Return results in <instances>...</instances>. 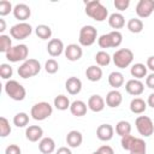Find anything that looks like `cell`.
Returning a JSON list of instances; mask_svg holds the SVG:
<instances>
[{
	"label": "cell",
	"mask_w": 154,
	"mask_h": 154,
	"mask_svg": "<svg viewBox=\"0 0 154 154\" xmlns=\"http://www.w3.org/2000/svg\"><path fill=\"white\" fill-rule=\"evenodd\" d=\"M84 11L88 17H90L91 19H94L96 22H103V20L108 19V10L99 0L87 1Z\"/></svg>",
	"instance_id": "1"
},
{
	"label": "cell",
	"mask_w": 154,
	"mask_h": 154,
	"mask_svg": "<svg viewBox=\"0 0 154 154\" xmlns=\"http://www.w3.org/2000/svg\"><path fill=\"white\" fill-rule=\"evenodd\" d=\"M123 42V35L119 30L109 31L108 34H103L97 38V45L100 48H117Z\"/></svg>",
	"instance_id": "2"
},
{
	"label": "cell",
	"mask_w": 154,
	"mask_h": 154,
	"mask_svg": "<svg viewBox=\"0 0 154 154\" xmlns=\"http://www.w3.org/2000/svg\"><path fill=\"white\" fill-rule=\"evenodd\" d=\"M5 93L6 95L14 100V101H22L25 99L26 96V90L25 88L17 81L14 79H8L6 83H5Z\"/></svg>",
	"instance_id": "3"
},
{
	"label": "cell",
	"mask_w": 154,
	"mask_h": 154,
	"mask_svg": "<svg viewBox=\"0 0 154 154\" xmlns=\"http://www.w3.org/2000/svg\"><path fill=\"white\" fill-rule=\"evenodd\" d=\"M40 71H41V64L36 59H26L18 67V75L24 79L35 77L36 75H38Z\"/></svg>",
	"instance_id": "4"
},
{
	"label": "cell",
	"mask_w": 154,
	"mask_h": 154,
	"mask_svg": "<svg viewBox=\"0 0 154 154\" xmlns=\"http://www.w3.org/2000/svg\"><path fill=\"white\" fill-rule=\"evenodd\" d=\"M112 60L117 67L125 69L131 65L134 60V52L129 48H120L114 52V54L112 55Z\"/></svg>",
	"instance_id": "5"
},
{
	"label": "cell",
	"mask_w": 154,
	"mask_h": 154,
	"mask_svg": "<svg viewBox=\"0 0 154 154\" xmlns=\"http://www.w3.org/2000/svg\"><path fill=\"white\" fill-rule=\"evenodd\" d=\"M52 113H53V107L46 101H41V102L35 103L30 109L31 118L35 120H38V122L49 118L52 116Z\"/></svg>",
	"instance_id": "6"
},
{
	"label": "cell",
	"mask_w": 154,
	"mask_h": 154,
	"mask_svg": "<svg viewBox=\"0 0 154 154\" xmlns=\"http://www.w3.org/2000/svg\"><path fill=\"white\" fill-rule=\"evenodd\" d=\"M29 48L24 43H19L16 46H12L11 49L5 54L6 59L10 63H18V61H25L28 59Z\"/></svg>",
	"instance_id": "7"
},
{
	"label": "cell",
	"mask_w": 154,
	"mask_h": 154,
	"mask_svg": "<svg viewBox=\"0 0 154 154\" xmlns=\"http://www.w3.org/2000/svg\"><path fill=\"white\" fill-rule=\"evenodd\" d=\"M97 38V30L93 25H84L79 30L78 42L83 47H89L95 43Z\"/></svg>",
	"instance_id": "8"
},
{
	"label": "cell",
	"mask_w": 154,
	"mask_h": 154,
	"mask_svg": "<svg viewBox=\"0 0 154 154\" xmlns=\"http://www.w3.org/2000/svg\"><path fill=\"white\" fill-rule=\"evenodd\" d=\"M32 32V26L26 22H19L11 26L10 35L14 40H25L28 38Z\"/></svg>",
	"instance_id": "9"
},
{
	"label": "cell",
	"mask_w": 154,
	"mask_h": 154,
	"mask_svg": "<svg viewBox=\"0 0 154 154\" xmlns=\"http://www.w3.org/2000/svg\"><path fill=\"white\" fill-rule=\"evenodd\" d=\"M135 125H136L138 134L143 137H149L154 132L153 120L148 116H138L135 120Z\"/></svg>",
	"instance_id": "10"
},
{
	"label": "cell",
	"mask_w": 154,
	"mask_h": 154,
	"mask_svg": "<svg viewBox=\"0 0 154 154\" xmlns=\"http://www.w3.org/2000/svg\"><path fill=\"white\" fill-rule=\"evenodd\" d=\"M135 11L138 18H148L154 12V0H140Z\"/></svg>",
	"instance_id": "11"
},
{
	"label": "cell",
	"mask_w": 154,
	"mask_h": 154,
	"mask_svg": "<svg viewBox=\"0 0 154 154\" xmlns=\"http://www.w3.org/2000/svg\"><path fill=\"white\" fill-rule=\"evenodd\" d=\"M64 54L66 57V59L69 61H77L82 58L83 55V49L81 47V45L77 43H70L67 45V47H65Z\"/></svg>",
	"instance_id": "12"
},
{
	"label": "cell",
	"mask_w": 154,
	"mask_h": 154,
	"mask_svg": "<svg viewBox=\"0 0 154 154\" xmlns=\"http://www.w3.org/2000/svg\"><path fill=\"white\" fill-rule=\"evenodd\" d=\"M125 90L132 96H140L144 91V84L141 82V79L131 78L125 83Z\"/></svg>",
	"instance_id": "13"
},
{
	"label": "cell",
	"mask_w": 154,
	"mask_h": 154,
	"mask_svg": "<svg viewBox=\"0 0 154 154\" xmlns=\"http://www.w3.org/2000/svg\"><path fill=\"white\" fill-rule=\"evenodd\" d=\"M65 51L64 47V42L60 38H51L48 41L47 45V52L52 58L59 57L60 54H63V52Z\"/></svg>",
	"instance_id": "14"
},
{
	"label": "cell",
	"mask_w": 154,
	"mask_h": 154,
	"mask_svg": "<svg viewBox=\"0 0 154 154\" xmlns=\"http://www.w3.org/2000/svg\"><path fill=\"white\" fill-rule=\"evenodd\" d=\"M113 135H114V129L111 124H101L96 129V137L102 142L111 141L113 138Z\"/></svg>",
	"instance_id": "15"
},
{
	"label": "cell",
	"mask_w": 154,
	"mask_h": 154,
	"mask_svg": "<svg viewBox=\"0 0 154 154\" xmlns=\"http://www.w3.org/2000/svg\"><path fill=\"white\" fill-rule=\"evenodd\" d=\"M13 16L20 22H25L31 16V8L26 4H17L13 7Z\"/></svg>",
	"instance_id": "16"
},
{
	"label": "cell",
	"mask_w": 154,
	"mask_h": 154,
	"mask_svg": "<svg viewBox=\"0 0 154 154\" xmlns=\"http://www.w3.org/2000/svg\"><path fill=\"white\" fill-rule=\"evenodd\" d=\"M105 105H106V101H105V100L102 99V96L99 95V94H94V95H91V96L88 99V103H87L88 108H89L90 111L95 112V113L103 111Z\"/></svg>",
	"instance_id": "17"
},
{
	"label": "cell",
	"mask_w": 154,
	"mask_h": 154,
	"mask_svg": "<svg viewBox=\"0 0 154 154\" xmlns=\"http://www.w3.org/2000/svg\"><path fill=\"white\" fill-rule=\"evenodd\" d=\"M65 89L70 95H77L82 90V81L78 77H69L65 82Z\"/></svg>",
	"instance_id": "18"
},
{
	"label": "cell",
	"mask_w": 154,
	"mask_h": 154,
	"mask_svg": "<svg viewBox=\"0 0 154 154\" xmlns=\"http://www.w3.org/2000/svg\"><path fill=\"white\" fill-rule=\"evenodd\" d=\"M43 130L38 125H29L25 130V137L30 142H37L41 141L43 137Z\"/></svg>",
	"instance_id": "19"
},
{
	"label": "cell",
	"mask_w": 154,
	"mask_h": 154,
	"mask_svg": "<svg viewBox=\"0 0 154 154\" xmlns=\"http://www.w3.org/2000/svg\"><path fill=\"white\" fill-rule=\"evenodd\" d=\"M122 101H123V96H122V93L118 89H113V90L108 91L107 95H106V105L111 108L119 107Z\"/></svg>",
	"instance_id": "20"
},
{
	"label": "cell",
	"mask_w": 154,
	"mask_h": 154,
	"mask_svg": "<svg viewBox=\"0 0 154 154\" xmlns=\"http://www.w3.org/2000/svg\"><path fill=\"white\" fill-rule=\"evenodd\" d=\"M83 142V135L78 130H71L66 135V143L70 148H78Z\"/></svg>",
	"instance_id": "21"
},
{
	"label": "cell",
	"mask_w": 154,
	"mask_h": 154,
	"mask_svg": "<svg viewBox=\"0 0 154 154\" xmlns=\"http://www.w3.org/2000/svg\"><path fill=\"white\" fill-rule=\"evenodd\" d=\"M69 109H70L72 116H75V117H83L87 113L88 106L82 100H75V101L71 102V106H70Z\"/></svg>",
	"instance_id": "22"
},
{
	"label": "cell",
	"mask_w": 154,
	"mask_h": 154,
	"mask_svg": "<svg viewBox=\"0 0 154 154\" xmlns=\"http://www.w3.org/2000/svg\"><path fill=\"white\" fill-rule=\"evenodd\" d=\"M108 25L114 29V30H118V29H122L124 28L125 25V18L122 13L119 12H114L112 14L108 16Z\"/></svg>",
	"instance_id": "23"
},
{
	"label": "cell",
	"mask_w": 154,
	"mask_h": 154,
	"mask_svg": "<svg viewBox=\"0 0 154 154\" xmlns=\"http://www.w3.org/2000/svg\"><path fill=\"white\" fill-rule=\"evenodd\" d=\"M85 77L90 82H99L102 78V69L97 65H90L85 70Z\"/></svg>",
	"instance_id": "24"
},
{
	"label": "cell",
	"mask_w": 154,
	"mask_h": 154,
	"mask_svg": "<svg viewBox=\"0 0 154 154\" xmlns=\"http://www.w3.org/2000/svg\"><path fill=\"white\" fill-rule=\"evenodd\" d=\"M38 150L42 154H51L55 150V142L52 137H43L38 142Z\"/></svg>",
	"instance_id": "25"
},
{
	"label": "cell",
	"mask_w": 154,
	"mask_h": 154,
	"mask_svg": "<svg viewBox=\"0 0 154 154\" xmlns=\"http://www.w3.org/2000/svg\"><path fill=\"white\" fill-rule=\"evenodd\" d=\"M147 102L141 97H135L130 102V111L135 114H142L147 109Z\"/></svg>",
	"instance_id": "26"
},
{
	"label": "cell",
	"mask_w": 154,
	"mask_h": 154,
	"mask_svg": "<svg viewBox=\"0 0 154 154\" xmlns=\"http://www.w3.org/2000/svg\"><path fill=\"white\" fill-rule=\"evenodd\" d=\"M147 66L142 63H136L131 66L130 69V73L131 76L135 78V79H141V78H144L147 77Z\"/></svg>",
	"instance_id": "27"
},
{
	"label": "cell",
	"mask_w": 154,
	"mask_h": 154,
	"mask_svg": "<svg viewBox=\"0 0 154 154\" xmlns=\"http://www.w3.org/2000/svg\"><path fill=\"white\" fill-rule=\"evenodd\" d=\"M108 84L114 88L118 89L124 84V75L119 71H113L108 75Z\"/></svg>",
	"instance_id": "28"
},
{
	"label": "cell",
	"mask_w": 154,
	"mask_h": 154,
	"mask_svg": "<svg viewBox=\"0 0 154 154\" xmlns=\"http://www.w3.org/2000/svg\"><path fill=\"white\" fill-rule=\"evenodd\" d=\"M143 22L140 18H130L126 23V28L132 34H140L143 30Z\"/></svg>",
	"instance_id": "29"
},
{
	"label": "cell",
	"mask_w": 154,
	"mask_h": 154,
	"mask_svg": "<svg viewBox=\"0 0 154 154\" xmlns=\"http://www.w3.org/2000/svg\"><path fill=\"white\" fill-rule=\"evenodd\" d=\"M53 103H54V107H55L57 109H59V111H66V109L70 108V106H71V102H70L69 97L65 96V95H63V94L55 96Z\"/></svg>",
	"instance_id": "30"
},
{
	"label": "cell",
	"mask_w": 154,
	"mask_h": 154,
	"mask_svg": "<svg viewBox=\"0 0 154 154\" xmlns=\"http://www.w3.org/2000/svg\"><path fill=\"white\" fill-rule=\"evenodd\" d=\"M129 152L130 154H147V143L144 142V140L136 137Z\"/></svg>",
	"instance_id": "31"
},
{
	"label": "cell",
	"mask_w": 154,
	"mask_h": 154,
	"mask_svg": "<svg viewBox=\"0 0 154 154\" xmlns=\"http://www.w3.org/2000/svg\"><path fill=\"white\" fill-rule=\"evenodd\" d=\"M35 34L41 40H48V38L52 37V29H51L49 25L40 24V25H37L35 28Z\"/></svg>",
	"instance_id": "32"
},
{
	"label": "cell",
	"mask_w": 154,
	"mask_h": 154,
	"mask_svg": "<svg viewBox=\"0 0 154 154\" xmlns=\"http://www.w3.org/2000/svg\"><path fill=\"white\" fill-rule=\"evenodd\" d=\"M94 59H95V61H96V65L100 66V67H101V66H107V65H109V63H111V60H112L111 55H109L106 51H99V52L95 54Z\"/></svg>",
	"instance_id": "33"
},
{
	"label": "cell",
	"mask_w": 154,
	"mask_h": 154,
	"mask_svg": "<svg viewBox=\"0 0 154 154\" xmlns=\"http://www.w3.org/2000/svg\"><path fill=\"white\" fill-rule=\"evenodd\" d=\"M116 134L119 135L120 137L130 135L131 134V124L126 120H119L116 125Z\"/></svg>",
	"instance_id": "34"
},
{
	"label": "cell",
	"mask_w": 154,
	"mask_h": 154,
	"mask_svg": "<svg viewBox=\"0 0 154 154\" xmlns=\"http://www.w3.org/2000/svg\"><path fill=\"white\" fill-rule=\"evenodd\" d=\"M13 124L17 128H24L29 124V116L25 112H19L13 117Z\"/></svg>",
	"instance_id": "35"
},
{
	"label": "cell",
	"mask_w": 154,
	"mask_h": 154,
	"mask_svg": "<svg viewBox=\"0 0 154 154\" xmlns=\"http://www.w3.org/2000/svg\"><path fill=\"white\" fill-rule=\"evenodd\" d=\"M12 47V40L10 38L8 35L1 34L0 35V52L1 53H7Z\"/></svg>",
	"instance_id": "36"
},
{
	"label": "cell",
	"mask_w": 154,
	"mask_h": 154,
	"mask_svg": "<svg viewBox=\"0 0 154 154\" xmlns=\"http://www.w3.org/2000/svg\"><path fill=\"white\" fill-rule=\"evenodd\" d=\"M12 129L10 125V122L7 120V118L5 117H0V136L1 137H6L11 134Z\"/></svg>",
	"instance_id": "37"
},
{
	"label": "cell",
	"mask_w": 154,
	"mask_h": 154,
	"mask_svg": "<svg viewBox=\"0 0 154 154\" xmlns=\"http://www.w3.org/2000/svg\"><path fill=\"white\" fill-rule=\"evenodd\" d=\"M45 70H46V72L49 73V75L57 73L58 70H59V64H58V61H57L55 59H53V58L48 59V60L45 63Z\"/></svg>",
	"instance_id": "38"
},
{
	"label": "cell",
	"mask_w": 154,
	"mask_h": 154,
	"mask_svg": "<svg viewBox=\"0 0 154 154\" xmlns=\"http://www.w3.org/2000/svg\"><path fill=\"white\" fill-rule=\"evenodd\" d=\"M13 75V69L10 64H1L0 65V76L2 79H10Z\"/></svg>",
	"instance_id": "39"
},
{
	"label": "cell",
	"mask_w": 154,
	"mask_h": 154,
	"mask_svg": "<svg viewBox=\"0 0 154 154\" xmlns=\"http://www.w3.org/2000/svg\"><path fill=\"white\" fill-rule=\"evenodd\" d=\"M135 140H136V137L132 136L131 134H130V135H126V136H123L122 140H120L122 148H123L124 150H130V148H131V146L134 144Z\"/></svg>",
	"instance_id": "40"
},
{
	"label": "cell",
	"mask_w": 154,
	"mask_h": 154,
	"mask_svg": "<svg viewBox=\"0 0 154 154\" xmlns=\"http://www.w3.org/2000/svg\"><path fill=\"white\" fill-rule=\"evenodd\" d=\"M10 12H13V7H12V4L7 0H1L0 1V16L4 17V16H7Z\"/></svg>",
	"instance_id": "41"
},
{
	"label": "cell",
	"mask_w": 154,
	"mask_h": 154,
	"mask_svg": "<svg viewBox=\"0 0 154 154\" xmlns=\"http://www.w3.org/2000/svg\"><path fill=\"white\" fill-rule=\"evenodd\" d=\"M113 5L118 11H125L130 6V0H114Z\"/></svg>",
	"instance_id": "42"
},
{
	"label": "cell",
	"mask_w": 154,
	"mask_h": 154,
	"mask_svg": "<svg viewBox=\"0 0 154 154\" xmlns=\"http://www.w3.org/2000/svg\"><path fill=\"white\" fill-rule=\"evenodd\" d=\"M5 154H22V150H20L19 146H17V144H10V146L6 147Z\"/></svg>",
	"instance_id": "43"
},
{
	"label": "cell",
	"mask_w": 154,
	"mask_h": 154,
	"mask_svg": "<svg viewBox=\"0 0 154 154\" xmlns=\"http://www.w3.org/2000/svg\"><path fill=\"white\" fill-rule=\"evenodd\" d=\"M99 153L100 154H114V150L111 146H107V144H103L101 147H99Z\"/></svg>",
	"instance_id": "44"
},
{
	"label": "cell",
	"mask_w": 154,
	"mask_h": 154,
	"mask_svg": "<svg viewBox=\"0 0 154 154\" xmlns=\"http://www.w3.org/2000/svg\"><path fill=\"white\" fill-rule=\"evenodd\" d=\"M146 85L150 89H154V72L147 75L146 77Z\"/></svg>",
	"instance_id": "45"
},
{
	"label": "cell",
	"mask_w": 154,
	"mask_h": 154,
	"mask_svg": "<svg viewBox=\"0 0 154 154\" xmlns=\"http://www.w3.org/2000/svg\"><path fill=\"white\" fill-rule=\"evenodd\" d=\"M146 66H147V69H149L150 71H153V72H154V55H150V57H148Z\"/></svg>",
	"instance_id": "46"
},
{
	"label": "cell",
	"mask_w": 154,
	"mask_h": 154,
	"mask_svg": "<svg viewBox=\"0 0 154 154\" xmlns=\"http://www.w3.org/2000/svg\"><path fill=\"white\" fill-rule=\"evenodd\" d=\"M55 154H72V152H71L70 147H60L57 149Z\"/></svg>",
	"instance_id": "47"
},
{
	"label": "cell",
	"mask_w": 154,
	"mask_h": 154,
	"mask_svg": "<svg viewBox=\"0 0 154 154\" xmlns=\"http://www.w3.org/2000/svg\"><path fill=\"white\" fill-rule=\"evenodd\" d=\"M147 105L152 108H154V93H152L147 99Z\"/></svg>",
	"instance_id": "48"
},
{
	"label": "cell",
	"mask_w": 154,
	"mask_h": 154,
	"mask_svg": "<svg viewBox=\"0 0 154 154\" xmlns=\"http://www.w3.org/2000/svg\"><path fill=\"white\" fill-rule=\"evenodd\" d=\"M6 30V22L4 18H0V32L2 34Z\"/></svg>",
	"instance_id": "49"
},
{
	"label": "cell",
	"mask_w": 154,
	"mask_h": 154,
	"mask_svg": "<svg viewBox=\"0 0 154 154\" xmlns=\"http://www.w3.org/2000/svg\"><path fill=\"white\" fill-rule=\"evenodd\" d=\"M91 154H100V153H99V150H95V152H93Z\"/></svg>",
	"instance_id": "50"
}]
</instances>
